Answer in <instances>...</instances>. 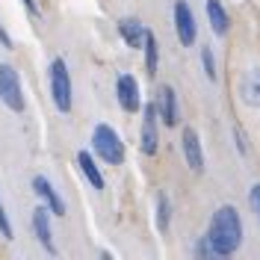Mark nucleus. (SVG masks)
<instances>
[{"label":"nucleus","mask_w":260,"mask_h":260,"mask_svg":"<svg viewBox=\"0 0 260 260\" xmlns=\"http://www.w3.org/2000/svg\"><path fill=\"white\" fill-rule=\"evenodd\" d=\"M207 240H210L216 254H234V251L240 248L243 225H240V216H237V210H234L231 204H225V207H219V210L213 213Z\"/></svg>","instance_id":"1"},{"label":"nucleus","mask_w":260,"mask_h":260,"mask_svg":"<svg viewBox=\"0 0 260 260\" xmlns=\"http://www.w3.org/2000/svg\"><path fill=\"white\" fill-rule=\"evenodd\" d=\"M92 145H95L98 157H101V160H107L110 166L124 162V145H121L118 133H115L110 124H98L95 133H92Z\"/></svg>","instance_id":"2"},{"label":"nucleus","mask_w":260,"mask_h":260,"mask_svg":"<svg viewBox=\"0 0 260 260\" xmlns=\"http://www.w3.org/2000/svg\"><path fill=\"white\" fill-rule=\"evenodd\" d=\"M50 95L59 113L71 110V77H68V68L62 59H53L50 62Z\"/></svg>","instance_id":"3"},{"label":"nucleus","mask_w":260,"mask_h":260,"mask_svg":"<svg viewBox=\"0 0 260 260\" xmlns=\"http://www.w3.org/2000/svg\"><path fill=\"white\" fill-rule=\"evenodd\" d=\"M0 101L12 113H24V92H21V80L12 65H0Z\"/></svg>","instance_id":"4"},{"label":"nucleus","mask_w":260,"mask_h":260,"mask_svg":"<svg viewBox=\"0 0 260 260\" xmlns=\"http://www.w3.org/2000/svg\"><path fill=\"white\" fill-rule=\"evenodd\" d=\"M175 27H178L180 45H195V21H192L189 6H186L183 0L175 3Z\"/></svg>","instance_id":"5"},{"label":"nucleus","mask_w":260,"mask_h":260,"mask_svg":"<svg viewBox=\"0 0 260 260\" xmlns=\"http://www.w3.org/2000/svg\"><path fill=\"white\" fill-rule=\"evenodd\" d=\"M115 92H118V104L127 110V113H136L139 110V86L130 74H121L115 80Z\"/></svg>","instance_id":"6"},{"label":"nucleus","mask_w":260,"mask_h":260,"mask_svg":"<svg viewBox=\"0 0 260 260\" xmlns=\"http://www.w3.org/2000/svg\"><path fill=\"white\" fill-rule=\"evenodd\" d=\"M157 113H160V118L169 127L178 124V101H175V89L172 86H160V92H157Z\"/></svg>","instance_id":"7"},{"label":"nucleus","mask_w":260,"mask_h":260,"mask_svg":"<svg viewBox=\"0 0 260 260\" xmlns=\"http://www.w3.org/2000/svg\"><path fill=\"white\" fill-rule=\"evenodd\" d=\"M183 154H186V162L192 172H204V154H201V145H198V133L192 127L183 130Z\"/></svg>","instance_id":"8"},{"label":"nucleus","mask_w":260,"mask_h":260,"mask_svg":"<svg viewBox=\"0 0 260 260\" xmlns=\"http://www.w3.org/2000/svg\"><path fill=\"white\" fill-rule=\"evenodd\" d=\"M118 32H121V39L127 42L130 48H142L145 45V36H148V30L136 18H121L118 21Z\"/></svg>","instance_id":"9"},{"label":"nucleus","mask_w":260,"mask_h":260,"mask_svg":"<svg viewBox=\"0 0 260 260\" xmlns=\"http://www.w3.org/2000/svg\"><path fill=\"white\" fill-rule=\"evenodd\" d=\"M240 95H243L245 104L251 107H260V68H248L243 74V83H240Z\"/></svg>","instance_id":"10"},{"label":"nucleus","mask_w":260,"mask_h":260,"mask_svg":"<svg viewBox=\"0 0 260 260\" xmlns=\"http://www.w3.org/2000/svg\"><path fill=\"white\" fill-rule=\"evenodd\" d=\"M142 151L148 157L157 151V107L145 110V121H142Z\"/></svg>","instance_id":"11"},{"label":"nucleus","mask_w":260,"mask_h":260,"mask_svg":"<svg viewBox=\"0 0 260 260\" xmlns=\"http://www.w3.org/2000/svg\"><path fill=\"white\" fill-rule=\"evenodd\" d=\"M32 189H36V195H42L45 201H48V207L50 213H56V216H65V204H62V198L53 192V186L48 183V178H32Z\"/></svg>","instance_id":"12"},{"label":"nucleus","mask_w":260,"mask_h":260,"mask_svg":"<svg viewBox=\"0 0 260 260\" xmlns=\"http://www.w3.org/2000/svg\"><path fill=\"white\" fill-rule=\"evenodd\" d=\"M32 228H36V237H39V243L48 248L50 254L56 251L53 248V240H50V225H48V207H36L32 210Z\"/></svg>","instance_id":"13"},{"label":"nucleus","mask_w":260,"mask_h":260,"mask_svg":"<svg viewBox=\"0 0 260 260\" xmlns=\"http://www.w3.org/2000/svg\"><path fill=\"white\" fill-rule=\"evenodd\" d=\"M207 18H210V27L216 36H225L228 32V12L222 9L219 0H207Z\"/></svg>","instance_id":"14"},{"label":"nucleus","mask_w":260,"mask_h":260,"mask_svg":"<svg viewBox=\"0 0 260 260\" xmlns=\"http://www.w3.org/2000/svg\"><path fill=\"white\" fill-rule=\"evenodd\" d=\"M77 162H80L83 175L89 178V183H92L95 189H104V178H101V172H98V166H95V160H92V154H89V151H80V154H77Z\"/></svg>","instance_id":"15"},{"label":"nucleus","mask_w":260,"mask_h":260,"mask_svg":"<svg viewBox=\"0 0 260 260\" xmlns=\"http://www.w3.org/2000/svg\"><path fill=\"white\" fill-rule=\"evenodd\" d=\"M145 68H148L151 77L157 74V39H154L151 30H148V36H145Z\"/></svg>","instance_id":"16"},{"label":"nucleus","mask_w":260,"mask_h":260,"mask_svg":"<svg viewBox=\"0 0 260 260\" xmlns=\"http://www.w3.org/2000/svg\"><path fill=\"white\" fill-rule=\"evenodd\" d=\"M157 228H160V231L169 228V198H166V195L157 198Z\"/></svg>","instance_id":"17"},{"label":"nucleus","mask_w":260,"mask_h":260,"mask_svg":"<svg viewBox=\"0 0 260 260\" xmlns=\"http://www.w3.org/2000/svg\"><path fill=\"white\" fill-rule=\"evenodd\" d=\"M201 62H204V74H207V80H216V65H213V53H210V48L201 50Z\"/></svg>","instance_id":"18"},{"label":"nucleus","mask_w":260,"mask_h":260,"mask_svg":"<svg viewBox=\"0 0 260 260\" xmlns=\"http://www.w3.org/2000/svg\"><path fill=\"white\" fill-rule=\"evenodd\" d=\"M0 234H3L6 240H12V225H9V219H6V210H3V204H0Z\"/></svg>","instance_id":"19"},{"label":"nucleus","mask_w":260,"mask_h":260,"mask_svg":"<svg viewBox=\"0 0 260 260\" xmlns=\"http://www.w3.org/2000/svg\"><path fill=\"white\" fill-rule=\"evenodd\" d=\"M248 198H251V207H254V213H257V219H260V183L251 186V195Z\"/></svg>","instance_id":"20"},{"label":"nucleus","mask_w":260,"mask_h":260,"mask_svg":"<svg viewBox=\"0 0 260 260\" xmlns=\"http://www.w3.org/2000/svg\"><path fill=\"white\" fill-rule=\"evenodd\" d=\"M237 148H240V154H245V151H248V145H245V136H243V130H237Z\"/></svg>","instance_id":"21"},{"label":"nucleus","mask_w":260,"mask_h":260,"mask_svg":"<svg viewBox=\"0 0 260 260\" xmlns=\"http://www.w3.org/2000/svg\"><path fill=\"white\" fill-rule=\"evenodd\" d=\"M0 42H3V48H12V39L6 36V30H3V27H0Z\"/></svg>","instance_id":"22"},{"label":"nucleus","mask_w":260,"mask_h":260,"mask_svg":"<svg viewBox=\"0 0 260 260\" xmlns=\"http://www.w3.org/2000/svg\"><path fill=\"white\" fill-rule=\"evenodd\" d=\"M24 6H27V9H30L32 15H39V9H36V3H32V0H24Z\"/></svg>","instance_id":"23"}]
</instances>
